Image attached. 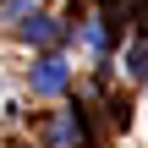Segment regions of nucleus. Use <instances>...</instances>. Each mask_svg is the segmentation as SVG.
I'll return each instance as SVG.
<instances>
[{
  "instance_id": "2",
  "label": "nucleus",
  "mask_w": 148,
  "mask_h": 148,
  "mask_svg": "<svg viewBox=\"0 0 148 148\" xmlns=\"http://www.w3.org/2000/svg\"><path fill=\"white\" fill-rule=\"evenodd\" d=\"M27 38L49 44V38H55V22H49V16H27Z\"/></svg>"
},
{
  "instance_id": "1",
  "label": "nucleus",
  "mask_w": 148,
  "mask_h": 148,
  "mask_svg": "<svg viewBox=\"0 0 148 148\" xmlns=\"http://www.w3.org/2000/svg\"><path fill=\"white\" fill-rule=\"evenodd\" d=\"M60 88H66V60H55V55L38 60V71H33V93L49 99V93H60Z\"/></svg>"
},
{
  "instance_id": "3",
  "label": "nucleus",
  "mask_w": 148,
  "mask_h": 148,
  "mask_svg": "<svg viewBox=\"0 0 148 148\" xmlns=\"http://www.w3.org/2000/svg\"><path fill=\"white\" fill-rule=\"evenodd\" d=\"M71 137H77V115H60L55 121V148H71Z\"/></svg>"
},
{
  "instance_id": "4",
  "label": "nucleus",
  "mask_w": 148,
  "mask_h": 148,
  "mask_svg": "<svg viewBox=\"0 0 148 148\" xmlns=\"http://www.w3.org/2000/svg\"><path fill=\"white\" fill-rule=\"evenodd\" d=\"M27 5H33V0H5V16H22Z\"/></svg>"
}]
</instances>
